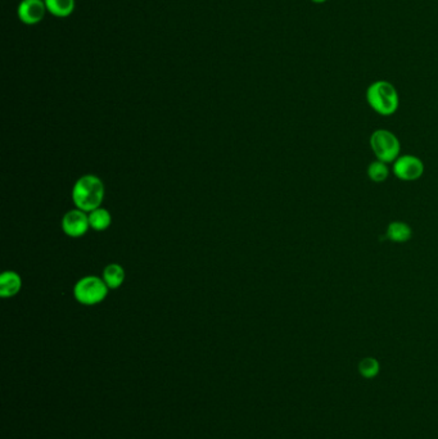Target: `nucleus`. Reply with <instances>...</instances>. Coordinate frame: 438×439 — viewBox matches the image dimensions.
Returning a JSON list of instances; mask_svg holds the SVG:
<instances>
[{
	"label": "nucleus",
	"instance_id": "10",
	"mask_svg": "<svg viewBox=\"0 0 438 439\" xmlns=\"http://www.w3.org/2000/svg\"><path fill=\"white\" fill-rule=\"evenodd\" d=\"M386 235L393 243H406L412 239V230L410 225L402 221H392L387 227Z\"/></svg>",
	"mask_w": 438,
	"mask_h": 439
},
{
	"label": "nucleus",
	"instance_id": "4",
	"mask_svg": "<svg viewBox=\"0 0 438 439\" xmlns=\"http://www.w3.org/2000/svg\"><path fill=\"white\" fill-rule=\"evenodd\" d=\"M107 294L108 286L105 285V280L97 277L80 279L73 289V296L76 301L85 306H94L103 302Z\"/></svg>",
	"mask_w": 438,
	"mask_h": 439
},
{
	"label": "nucleus",
	"instance_id": "12",
	"mask_svg": "<svg viewBox=\"0 0 438 439\" xmlns=\"http://www.w3.org/2000/svg\"><path fill=\"white\" fill-rule=\"evenodd\" d=\"M111 213L108 212L105 208L99 207L92 212H89V224L90 227L97 232H103L108 229L111 225Z\"/></svg>",
	"mask_w": 438,
	"mask_h": 439
},
{
	"label": "nucleus",
	"instance_id": "14",
	"mask_svg": "<svg viewBox=\"0 0 438 439\" xmlns=\"http://www.w3.org/2000/svg\"><path fill=\"white\" fill-rule=\"evenodd\" d=\"M359 371L364 378H374L380 373V362L373 357L363 358L359 363Z\"/></svg>",
	"mask_w": 438,
	"mask_h": 439
},
{
	"label": "nucleus",
	"instance_id": "8",
	"mask_svg": "<svg viewBox=\"0 0 438 439\" xmlns=\"http://www.w3.org/2000/svg\"><path fill=\"white\" fill-rule=\"evenodd\" d=\"M22 286L21 277L14 272H6L0 277V296L3 298L14 297Z\"/></svg>",
	"mask_w": 438,
	"mask_h": 439
},
{
	"label": "nucleus",
	"instance_id": "2",
	"mask_svg": "<svg viewBox=\"0 0 438 439\" xmlns=\"http://www.w3.org/2000/svg\"><path fill=\"white\" fill-rule=\"evenodd\" d=\"M367 100L370 108L382 116H391L399 110V93L388 81H375L367 88Z\"/></svg>",
	"mask_w": 438,
	"mask_h": 439
},
{
	"label": "nucleus",
	"instance_id": "7",
	"mask_svg": "<svg viewBox=\"0 0 438 439\" xmlns=\"http://www.w3.org/2000/svg\"><path fill=\"white\" fill-rule=\"evenodd\" d=\"M89 227V216H86L85 212L81 210H72L66 213L62 220V229L71 238L83 237Z\"/></svg>",
	"mask_w": 438,
	"mask_h": 439
},
{
	"label": "nucleus",
	"instance_id": "1",
	"mask_svg": "<svg viewBox=\"0 0 438 439\" xmlns=\"http://www.w3.org/2000/svg\"><path fill=\"white\" fill-rule=\"evenodd\" d=\"M105 198V185L98 176L85 175L76 181L72 189V200L78 210L92 212L102 205Z\"/></svg>",
	"mask_w": 438,
	"mask_h": 439
},
{
	"label": "nucleus",
	"instance_id": "5",
	"mask_svg": "<svg viewBox=\"0 0 438 439\" xmlns=\"http://www.w3.org/2000/svg\"><path fill=\"white\" fill-rule=\"evenodd\" d=\"M392 172L399 180L417 181L424 174V163L417 155H400L393 162Z\"/></svg>",
	"mask_w": 438,
	"mask_h": 439
},
{
	"label": "nucleus",
	"instance_id": "13",
	"mask_svg": "<svg viewBox=\"0 0 438 439\" xmlns=\"http://www.w3.org/2000/svg\"><path fill=\"white\" fill-rule=\"evenodd\" d=\"M386 162L377 161L372 162L367 166V177L373 182H385L390 176V168L387 166Z\"/></svg>",
	"mask_w": 438,
	"mask_h": 439
},
{
	"label": "nucleus",
	"instance_id": "3",
	"mask_svg": "<svg viewBox=\"0 0 438 439\" xmlns=\"http://www.w3.org/2000/svg\"><path fill=\"white\" fill-rule=\"evenodd\" d=\"M370 148L377 160L386 163H393L400 157L401 143L399 138L390 130H375L370 135Z\"/></svg>",
	"mask_w": 438,
	"mask_h": 439
},
{
	"label": "nucleus",
	"instance_id": "11",
	"mask_svg": "<svg viewBox=\"0 0 438 439\" xmlns=\"http://www.w3.org/2000/svg\"><path fill=\"white\" fill-rule=\"evenodd\" d=\"M103 280L108 289H118L124 284V269L118 264H111L107 266L103 272Z\"/></svg>",
	"mask_w": 438,
	"mask_h": 439
},
{
	"label": "nucleus",
	"instance_id": "9",
	"mask_svg": "<svg viewBox=\"0 0 438 439\" xmlns=\"http://www.w3.org/2000/svg\"><path fill=\"white\" fill-rule=\"evenodd\" d=\"M48 14L57 19L70 17L76 8V0H44Z\"/></svg>",
	"mask_w": 438,
	"mask_h": 439
},
{
	"label": "nucleus",
	"instance_id": "15",
	"mask_svg": "<svg viewBox=\"0 0 438 439\" xmlns=\"http://www.w3.org/2000/svg\"><path fill=\"white\" fill-rule=\"evenodd\" d=\"M314 3H324V1H327V0H313Z\"/></svg>",
	"mask_w": 438,
	"mask_h": 439
},
{
	"label": "nucleus",
	"instance_id": "6",
	"mask_svg": "<svg viewBox=\"0 0 438 439\" xmlns=\"http://www.w3.org/2000/svg\"><path fill=\"white\" fill-rule=\"evenodd\" d=\"M48 14L44 0H21L17 17L26 26H35L44 20Z\"/></svg>",
	"mask_w": 438,
	"mask_h": 439
}]
</instances>
